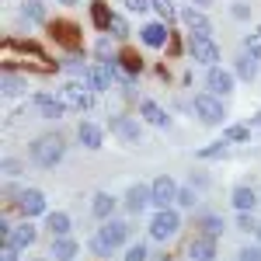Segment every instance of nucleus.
I'll return each mask as SVG.
<instances>
[{"label": "nucleus", "instance_id": "obj_22", "mask_svg": "<svg viewBox=\"0 0 261 261\" xmlns=\"http://www.w3.org/2000/svg\"><path fill=\"white\" fill-rule=\"evenodd\" d=\"M32 244H35V226H32V223H21V226H14V233H11L7 247L24 251V247H32Z\"/></svg>", "mask_w": 261, "mask_h": 261}, {"label": "nucleus", "instance_id": "obj_25", "mask_svg": "<svg viewBox=\"0 0 261 261\" xmlns=\"http://www.w3.org/2000/svg\"><path fill=\"white\" fill-rule=\"evenodd\" d=\"M24 87H28V84H24V77L11 73V70H7V73H4V81H0V91H4V98H21V94H24Z\"/></svg>", "mask_w": 261, "mask_h": 261}, {"label": "nucleus", "instance_id": "obj_20", "mask_svg": "<svg viewBox=\"0 0 261 261\" xmlns=\"http://www.w3.org/2000/svg\"><path fill=\"white\" fill-rule=\"evenodd\" d=\"M188 254H192V261H216V241L213 237H195Z\"/></svg>", "mask_w": 261, "mask_h": 261}, {"label": "nucleus", "instance_id": "obj_34", "mask_svg": "<svg viewBox=\"0 0 261 261\" xmlns=\"http://www.w3.org/2000/svg\"><path fill=\"white\" fill-rule=\"evenodd\" d=\"M115 63H122V70H125V73H140V70H143V63H140L136 53H122Z\"/></svg>", "mask_w": 261, "mask_h": 261}, {"label": "nucleus", "instance_id": "obj_47", "mask_svg": "<svg viewBox=\"0 0 261 261\" xmlns=\"http://www.w3.org/2000/svg\"><path fill=\"white\" fill-rule=\"evenodd\" d=\"M254 125H261V112H254Z\"/></svg>", "mask_w": 261, "mask_h": 261}, {"label": "nucleus", "instance_id": "obj_16", "mask_svg": "<svg viewBox=\"0 0 261 261\" xmlns=\"http://www.w3.org/2000/svg\"><path fill=\"white\" fill-rule=\"evenodd\" d=\"M18 209L24 213V216H42V213H45V195H42L39 188H28V192L21 195Z\"/></svg>", "mask_w": 261, "mask_h": 261}, {"label": "nucleus", "instance_id": "obj_46", "mask_svg": "<svg viewBox=\"0 0 261 261\" xmlns=\"http://www.w3.org/2000/svg\"><path fill=\"white\" fill-rule=\"evenodd\" d=\"M63 7H73V4H81V0H60Z\"/></svg>", "mask_w": 261, "mask_h": 261}, {"label": "nucleus", "instance_id": "obj_44", "mask_svg": "<svg viewBox=\"0 0 261 261\" xmlns=\"http://www.w3.org/2000/svg\"><path fill=\"white\" fill-rule=\"evenodd\" d=\"M0 261H18V247H7V244H4V254H0Z\"/></svg>", "mask_w": 261, "mask_h": 261}, {"label": "nucleus", "instance_id": "obj_5", "mask_svg": "<svg viewBox=\"0 0 261 261\" xmlns=\"http://www.w3.org/2000/svg\"><path fill=\"white\" fill-rule=\"evenodd\" d=\"M115 73H119V66L115 63H91L87 70H84V84L94 91V94H105L112 81H115Z\"/></svg>", "mask_w": 261, "mask_h": 261}, {"label": "nucleus", "instance_id": "obj_18", "mask_svg": "<svg viewBox=\"0 0 261 261\" xmlns=\"http://www.w3.org/2000/svg\"><path fill=\"white\" fill-rule=\"evenodd\" d=\"M230 202L237 205V213H251V209L258 205V192H254L251 185H237L233 195H230Z\"/></svg>", "mask_w": 261, "mask_h": 261}, {"label": "nucleus", "instance_id": "obj_36", "mask_svg": "<svg viewBox=\"0 0 261 261\" xmlns=\"http://www.w3.org/2000/svg\"><path fill=\"white\" fill-rule=\"evenodd\" d=\"M247 136H251V133H247V125H230L223 140H226V143H247Z\"/></svg>", "mask_w": 261, "mask_h": 261}, {"label": "nucleus", "instance_id": "obj_42", "mask_svg": "<svg viewBox=\"0 0 261 261\" xmlns=\"http://www.w3.org/2000/svg\"><path fill=\"white\" fill-rule=\"evenodd\" d=\"M237 226H241V230H247V233H251V230H258V226H254V220H251V213H241V216H237Z\"/></svg>", "mask_w": 261, "mask_h": 261}, {"label": "nucleus", "instance_id": "obj_38", "mask_svg": "<svg viewBox=\"0 0 261 261\" xmlns=\"http://www.w3.org/2000/svg\"><path fill=\"white\" fill-rule=\"evenodd\" d=\"M195 199H199V195H195V188H181V192H178V205H181V209H192Z\"/></svg>", "mask_w": 261, "mask_h": 261}, {"label": "nucleus", "instance_id": "obj_1", "mask_svg": "<svg viewBox=\"0 0 261 261\" xmlns=\"http://www.w3.org/2000/svg\"><path fill=\"white\" fill-rule=\"evenodd\" d=\"M28 157H32V164L35 167H56V164L66 157V140H63V133H42V136H35L32 140V146H28Z\"/></svg>", "mask_w": 261, "mask_h": 261}, {"label": "nucleus", "instance_id": "obj_29", "mask_svg": "<svg viewBox=\"0 0 261 261\" xmlns=\"http://www.w3.org/2000/svg\"><path fill=\"white\" fill-rule=\"evenodd\" d=\"M91 18H94V24H98V28H105V32H108V28H112V18H115V14L108 11V4L94 0V4H91Z\"/></svg>", "mask_w": 261, "mask_h": 261}, {"label": "nucleus", "instance_id": "obj_6", "mask_svg": "<svg viewBox=\"0 0 261 261\" xmlns=\"http://www.w3.org/2000/svg\"><path fill=\"white\" fill-rule=\"evenodd\" d=\"M181 230V216L174 213V209H161L153 220H150V233H153V241H174Z\"/></svg>", "mask_w": 261, "mask_h": 261}, {"label": "nucleus", "instance_id": "obj_30", "mask_svg": "<svg viewBox=\"0 0 261 261\" xmlns=\"http://www.w3.org/2000/svg\"><path fill=\"white\" fill-rule=\"evenodd\" d=\"M226 150H230V143H226V140L209 143V146H202V150H199V161H216V157H223Z\"/></svg>", "mask_w": 261, "mask_h": 261}, {"label": "nucleus", "instance_id": "obj_13", "mask_svg": "<svg viewBox=\"0 0 261 261\" xmlns=\"http://www.w3.org/2000/svg\"><path fill=\"white\" fill-rule=\"evenodd\" d=\"M140 119H143V122H150L153 129H167V125H171V115L164 112L157 101H150V98L140 101Z\"/></svg>", "mask_w": 261, "mask_h": 261}, {"label": "nucleus", "instance_id": "obj_33", "mask_svg": "<svg viewBox=\"0 0 261 261\" xmlns=\"http://www.w3.org/2000/svg\"><path fill=\"white\" fill-rule=\"evenodd\" d=\"M108 35H112V39H129V21L122 18V14H115V18H112V28H108Z\"/></svg>", "mask_w": 261, "mask_h": 261}, {"label": "nucleus", "instance_id": "obj_41", "mask_svg": "<svg viewBox=\"0 0 261 261\" xmlns=\"http://www.w3.org/2000/svg\"><path fill=\"white\" fill-rule=\"evenodd\" d=\"M230 11H233V18H237V21H247V18H251V7H247V4H233Z\"/></svg>", "mask_w": 261, "mask_h": 261}, {"label": "nucleus", "instance_id": "obj_31", "mask_svg": "<svg viewBox=\"0 0 261 261\" xmlns=\"http://www.w3.org/2000/svg\"><path fill=\"white\" fill-rule=\"evenodd\" d=\"M244 53L254 56V60H261V28H254V32L244 39Z\"/></svg>", "mask_w": 261, "mask_h": 261}, {"label": "nucleus", "instance_id": "obj_15", "mask_svg": "<svg viewBox=\"0 0 261 261\" xmlns=\"http://www.w3.org/2000/svg\"><path fill=\"white\" fill-rule=\"evenodd\" d=\"M77 140H81L84 150H101V143H105V133H101L98 122H81V125H77Z\"/></svg>", "mask_w": 261, "mask_h": 261}, {"label": "nucleus", "instance_id": "obj_23", "mask_svg": "<svg viewBox=\"0 0 261 261\" xmlns=\"http://www.w3.org/2000/svg\"><path fill=\"white\" fill-rule=\"evenodd\" d=\"M77 251H81V244L70 241V237L53 241V261H73V258H77Z\"/></svg>", "mask_w": 261, "mask_h": 261}, {"label": "nucleus", "instance_id": "obj_2", "mask_svg": "<svg viewBox=\"0 0 261 261\" xmlns=\"http://www.w3.org/2000/svg\"><path fill=\"white\" fill-rule=\"evenodd\" d=\"M125 241H129V223H125V220H105V226L91 237L87 247H91L98 258H112L115 247H122Z\"/></svg>", "mask_w": 261, "mask_h": 261}, {"label": "nucleus", "instance_id": "obj_37", "mask_svg": "<svg viewBox=\"0 0 261 261\" xmlns=\"http://www.w3.org/2000/svg\"><path fill=\"white\" fill-rule=\"evenodd\" d=\"M237 261H261V244H247L237 251Z\"/></svg>", "mask_w": 261, "mask_h": 261}, {"label": "nucleus", "instance_id": "obj_35", "mask_svg": "<svg viewBox=\"0 0 261 261\" xmlns=\"http://www.w3.org/2000/svg\"><path fill=\"white\" fill-rule=\"evenodd\" d=\"M94 53H98L101 63H115V60H112V56H115V49H112V42H108V39H98V42H94Z\"/></svg>", "mask_w": 261, "mask_h": 261}, {"label": "nucleus", "instance_id": "obj_26", "mask_svg": "<svg viewBox=\"0 0 261 261\" xmlns=\"http://www.w3.org/2000/svg\"><path fill=\"white\" fill-rule=\"evenodd\" d=\"M45 230H49L56 241L66 237V233H70V216H66V213H49V216H45Z\"/></svg>", "mask_w": 261, "mask_h": 261}, {"label": "nucleus", "instance_id": "obj_45", "mask_svg": "<svg viewBox=\"0 0 261 261\" xmlns=\"http://www.w3.org/2000/svg\"><path fill=\"white\" fill-rule=\"evenodd\" d=\"M192 188H209V178L205 174H192Z\"/></svg>", "mask_w": 261, "mask_h": 261}, {"label": "nucleus", "instance_id": "obj_14", "mask_svg": "<svg viewBox=\"0 0 261 261\" xmlns=\"http://www.w3.org/2000/svg\"><path fill=\"white\" fill-rule=\"evenodd\" d=\"M112 133H115L119 140H125V143H136V140L143 136L140 122L129 119V115H115V119H112Z\"/></svg>", "mask_w": 261, "mask_h": 261}, {"label": "nucleus", "instance_id": "obj_48", "mask_svg": "<svg viewBox=\"0 0 261 261\" xmlns=\"http://www.w3.org/2000/svg\"><path fill=\"white\" fill-rule=\"evenodd\" d=\"M192 4H199V7H205V4H209V0H192Z\"/></svg>", "mask_w": 261, "mask_h": 261}, {"label": "nucleus", "instance_id": "obj_9", "mask_svg": "<svg viewBox=\"0 0 261 261\" xmlns=\"http://www.w3.org/2000/svg\"><path fill=\"white\" fill-rule=\"evenodd\" d=\"M32 105L39 108L42 119H49V122L63 119V112H66L63 98H60V94H49V91H35V94H32Z\"/></svg>", "mask_w": 261, "mask_h": 261}, {"label": "nucleus", "instance_id": "obj_10", "mask_svg": "<svg viewBox=\"0 0 261 261\" xmlns=\"http://www.w3.org/2000/svg\"><path fill=\"white\" fill-rule=\"evenodd\" d=\"M153 205H161V209H171L174 202H178V181L174 178H167V174H161V178H153Z\"/></svg>", "mask_w": 261, "mask_h": 261}, {"label": "nucleus", "instance_id": "obj_19", "mask_svg": "<svg viewBox=\"0 0 261 261\" xmlns=\"http://www.w3.org/2000/svg\"><path fill=\"white\" fill-rule=\"evenodd\" d=\"M223 230H226V220L223 216H216V213H199V233L202 237H220Z\"/></svg>", "mask_w": 261, "mask_h": 261}, {"label": "nucleus", "instance_id": "obj_27", "mask_svg": "<svg viewBox=\"0 0 261 261\" xmlns=\"http://www.w3.org/2000/svg\"><path fill=\"white\" fill-rule=\"evenodd\" d=\"M164 42H167V28H164V24H143V45L161 49Z\"/></svg>", "mask_w": 261, "mask_h": 261}, {"label": "nucleus", "instance_id": "obj_43", "mask_svg": "<svg viewBox=\"0 0 261 261\" xmlns=\"http://www.w3.org/2000/svg\"><path fill=\"white\" fill-rule=\"evenodd\" d=\"M4 174H11V178L21 174V161H11V157H7V161H4Z\"/></svg>", "mask_w": 261, "mask_h": 261}, {"label": "nucleus", "instance_id": "obj_40", "mask_svg": "<svg viewBox=\"0 0 261 261\" xmlns=\"http://www.w3.org/2000/svg\"><path fill=\"white\" fill-rule=\"evenodd\" d=\"M146 258H150V254H146V247H143V244H133V247L125 251V261H146Z\"/></svg>", "mask_w": 261, "mask_h": 261}, {"label": "nucleus", "instance_id": "obj_7", "mask_svg": "<svg viewBox=\"0 0 261 261\" xmlns=\"http://www.w3.org/2000/svg\"><path fill=\"white\" fill-rule=\"evenodd\" d=\"M4 63H7V66H18V63H35L39 70H49V66H53V63L45 60L35 45H21V42H14V45H7V49H4Z\"/></svg>", "mask_w": 261, "mask_h": 261}, {"label": "nucleus", "instance_id": "obj_32", "mask_svg": "<svg viewBox=\"0 0 261 261\" xmlns=\"http://www.w3.org/2000/svg\"><path fill=\"white\" fill-rule=\"evenodd\" d=\"M153 11H157L161 18H167V21H174L181 14L178 7H174V0H153Z\"/></svg>", "mask_w": 261, "mask_h": 261}, {"label": "nucleus", "instance_id": "obj_28", "mask_svg": "<svg viewBox=\"0 0 261 261\" xmlns=\"http://www.w3.org/2000/svg\"><path fill=\"white\" fill-rule=\"evenodd\" d=\"M21 21H45V7H42V0H24L21 4Z\"/></svg>", "mask_w": 261, "mask_h": 261}, {"label": "nucleus", "instance_id": "obj_39", "mask_svg": "<svg viewBox=\"0 0 261 261\" xmlns=\"http://www.w3.org/2000/svg\"><path fill=\"white\" fill-rule=\"evenodd\" d=\"M125 7L133 14H146V11H153V0H125Z\"/></svg>", "mask_w": 261, "mask_h": 261}, {"label": "nucleus", "instance_id": "obj_17", "mask_svg": "<svg viewBox=\"0 0 261 261\" xmlns=\"http://www.w3.org/2000/svg\"><path fill=\"white\" fill-rule=\"evenodd\" d=\"M181 21L192 28V35H209V18L199 7H181Z\"/></svg>", "mask_w": 261, "mask_h": 261}, {"label": "nucleus", "instance_id": "obj_11", "mask_svg": "<svg viewBox=\"0 0 261 261\" xmlns=\"http://www.w3.org/2000/svg\"><path fill=\"white\" fill-rule=\"evenodd\" d=\"M233 81H237V73H230V70H223V66H209V73H205V87H209V94H230L233 91Z\"/></svg>", "mask_w": 261, "mask_h": 261}, {"label": "nucleus", "instance_id": "obj_8", "mask_svg": "<svg viewBox=\"0 0 261 261\" xmlns=\"http://www.w3.org/2000/svg\"><path fill=\"white\" fill-rule=\"evenodd\" d=\"M188 53H192L202 66H216V63H220V49H216V42L209 39V35H192V39H188Z\"/></svg>", "mask_w": 261, "mask_h": 261}, {"label": "nucleus", "instance_id": "obj_49", "mask_svg": "<svg viewBox=\"0 0 261 261\" xmlns=\"http://www.w3.org/2000/svg\"><path fill=\"white\" fill-rule=\"evenodd\" d=\"M254 233H258V237H254V241H258V244H261V226H258V230H254Z\"/></svg>", "mask_w": 261, "mask_h": 261}, {"label": "nucleus", "instance_id": "obj_4", "mask_svg": "<svg viewBox=\"0 0 261 261\" xmlns=\"http://www.w3.org/2000/svg\"><path fill=\"white\" fill-rule=\"evenodd\" d=\"M192 108H195L199 122H205V125H223V119H226L223 98H216V94H195Z\"/></svg>", "mask_w": 261, "mask_h": 261}, {"label": "nucleus", "instance_id": "obj_12", "mask_svg": "<svg viewBox=\"0 0 261 261\" xmlns=\"http://www.w3.org/2000/svg\"><path fill=\"white\" fill-rule=\"evenodd\" d=\"M146 205H153V188H146V185H129V192H125V209H129V213H143Z\"/></svg>", "mask_w": 261, "mask_h": 261}, {"label": "nucleus", "instance_id": "obj_24", "mask_svg": "<svg viewBox=\"0 0 261 261\" xmlns=\"http://www.w3.org/2000/svg\"><path fill=\"white\" fill-rule=\"evenodd\" d=\"M258 63L261 60H254V56H247V53H244L241 60H237V77H241V81H247V84H254V81H258V73H261Z\"/></svg>", "mask_w": 261, "mask_h": 261}, {"label": "nucleus", "instance_id": "obj_21", "mask_svg": "<svg viewBox=\"0 0 261 261\" xmlns=\"http://www.w3.org/2000/svg\"><path fill=\"white\" fill-rule=\"evenodd\" d=\"M91 213H94L98 220H112V213H115V199H112L108 192H94V199H91Z\"/></svg>", "mask_w": 261, "mask_h": 261}, {"label": "nucleus", "instance_id": "obj_3", "mask_svg": "<svg viewBox=\"0 0 261 261\" xmlns=\"http://www.w3.org/2000/svg\"><path fill=\"white\" fill-rule=\"evenodd\" d=\"M60 98H63V105L73 108V112H91V108H94V91L84 81H66L60 87Z\"/></svg>", "mask_w": 261, "mask_h": 261}]
</instances>
